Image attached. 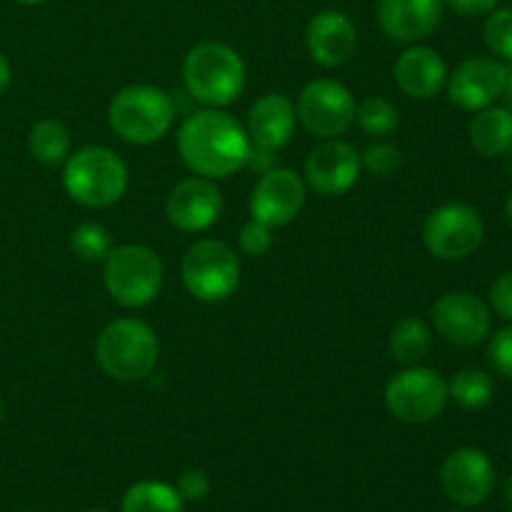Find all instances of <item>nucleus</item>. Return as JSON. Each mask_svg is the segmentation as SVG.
<instances>
[{"mask_svg":"<svg viewBox=\"0 0 512 512\" xmlns=\"http://www.w3.org/2000/svg\"><path fill=\"white\" fill-rule=\"evenodd\" d=\"M178 153L195 175L223 180L248 165L253 145L233 115L205 108L183 120L178 130Z\"/></svg>","mask_w":512,"mask_h":512,"instance_id":"nucleus-1","label":"nucleus"},{"mask_svg":"<svg viewBox=\"0 0 512 512\" xmlns=\"http://www.w3.org/2000/svg\"><path fill=\"white\" fill-rule=\"evenodd\" d=\"M160 343L155 330L138 318H118L100 330L95 360L108 378L118 383H140L155 370Z\"/></svg>","mask_w":512,"mask_h":512,"instance_id":"nucleus-2","label":"nucleus"},{"mask_svg":"<svg viewBox=\"0 0 512 512\" xmlns=\"http://www.w3.org/2000/svg\"><path fill=\"white\" fill-rule=\"evenodd\" d=\"M188 93L205 108H225L245 90V63L238 50L225 43H200L183 63Z\"/></svg>","mask_w":512,"mask_h":512,"instance_id":"nucleus-3","label":"nucleus"},{"mask_svg":"<svg viewBox=\"0 0 512 512\" xmlns=\"http://www.w3.org/2000/svg\"><path fill=\"white\" fill-rule=\"evenodd\" d=\"M63 188L85 208H110L128 190V168L110 148L88 145L65 160Z\"/></svg>","mask_w":512,"mask_h":512,"instance_id":"nucleus-4","label":"nucleus"},{"mask_svg":"<svg viewBox=\"0 0 512 512\" xmlns=\"http://www.w3.org/2000/svg\"><path fill=\"white\" fill-rule=\"evenodd\" d=\"M173 120V98L155 85H128L115 93L108 105L110 128L133 145L158 143L173 128Z\"/></svg>","mask_w":512,"mask_h":512,"instance_id":"nucleus-5","label":"nucleus"},{"mask_svg":"<svg viewBox=\"0 0 512 512\" xmlns=\"http://www.w3.org/2000/svg\"><path fill=\"white\" fill-rule=\"evenodd\" d=\"M105 290L123 308H143L163 288V260L148 245H120L105 258Z\"/></svg>","mask_w":512,"mask_h":512,"instance_id":"nucleus-6","label":"nucleus"},{"mask_svg":"<svg viewBox=\"0 0 512 512\" xmlns=\"http://www.w3.org/2000/svg\"><path fill=\"white\" fill-rule=\"evenodd\" d=\"M180 278L195 300L220 303L238 290L240 260L223 240H198L183 255Z\"/></svg>","mask_w":512,"mask_h":512,"instance_id":"nucleus-7","label":"nucleus"},{"mask_svg":"<svg viewBox=\"0 0 512 512\" xmlns=\"http://www.w3.org/2000/svg\"><path fill=\"white\" fill-rule=\"evenodd\" d=\"M448 380L433 368L410 365L385 385V408L405 425H425L448 405Z\"/></svg>","mask_w":512,"mask_h":512,"instance_id":"nucleus-8","label":"nucleus"},{"mask_svg":"<svg viewBox=\"0 0 512 512\" xmlns=\"http://www.w3.org/2000/svg\"><path fill=\"white\" fill-rule=\"evenodd\" d=\"M485 223L468 203H445L428 215L423 228L425 248L440 260H465L483 245Z\"/></svg>","mask_w":512,"mask_h":512,"instance_id":"nucleus-9","label":"nucleus"},{"mask_svg":"<svg viewBox=\"0 0 512 512\" xmlns=\"http://www.w3.org/2000/svg\"><path fill=\"white\" fill-rule=\"evenodd\" d=\"M295 115L303 123V128L315 138H338L355 123V98L338 80H310L300 90Z\"/></svg>","mask_w":512,"mask_h":512,"instance_id":"nucleus-10","label":"nucleus"},{"mask_svg":"<svg viewBox=\"0 0 512 512\" xmlns=\"http://www.w3.org/2000/svg\"><path fill=\"white\" fill-rule=\"evenodd\" d=\"M430 318H433L440 338L458 348H473V345L483 343L493 328L490 308L483 298L470 290H450V293L440 295L433 303Z\"/></svg>","mask_w":512,"mask_h":512,"instance_id":"nucleus-11","label":"nucleus"},{"mask_svg":"<svg viewBox=\"0 0 512 512\" xmlns=\"http://www.w3.org/2000/svg\"><path fill=\"white\" fill-rule=\"evenodd\" d=\"M440 485L450 503L470 510L483 505L495 490V465L483 450L458 448L440 468Z\"/></svg>","mask_w":512,"mask_h":512,"instance_id":"nucleus-12","label":"nucleus"},{"mask_svg":"<svg viewBox=\"0 0 512 512\" xmlns=\"http://www.w3.org/2000/svg\"><path fill=\"white\" fill-rule=\"evenodd\" d=\"M305 205V183L288 168H270L250 193V215L268 228L293 223Z\"/></svg>","mask_w":512,"mask_h":512,"instance_id":"nucleus-13","label":"nucleus"},{"mask_svg":"<svg viewBox=\"0 0 512 512\" xmlns=\"http://www.w3.org/2000/svg\"><path fill=\"white\" fill-rule=\"evenodd\" d=\"M223 213V195L215 180L193 175L175 185L165 200V215L183 233H203L218 223Z\"/></svg>","mask_w":512,"mask_h":512,"instance_id":"nucleus-14","label":"nucleus"},{"mask_svg":"<svg viewBox=\"0 0 512 512\" xmlns=\"http://www.w3.org/2000/svg\"><path fill=\"white\" fill-rule=\"evenodd\" d=\"M505 68L500 60L485 58H468L448 75V98L450 103L463 110H483L498 103L503 98L505 88Z\"/></svg>","mask_w":512,"mask_h":512,"instance_id":"nucleus-15","label":"nucleus"},{"mask_svg":"<svg viewBox=\"0 0 512 512\" xmlns=\"http://www.w3.org/2000/svg\"><path fill=\"white\" fill-rule=\"evenodd\" d=\"M360 170V155L355 148L345 140L328 138L320 145L310 150L308 160H305V180L310 188L320 195H343L358 183Z\"/></svg>","mask_w":512,"mask_h":512,"instance_id":"nucleus-16","label":"nucleus"},{"mask_svg":"<svg viewBox=\"0 0 512 512\" xmlns=\"http://www.w3.org/2000/svg\"><path fill=\"white\" fill-rule=\"evenodd\" d=\"M310 58L323 68H343L358 50V30L343 10L325 8L310 18L305 30Z\"/></svg>","mask_w":512,"mask_h":512,"instance_id":"nucleus-17","label":"nucleus"},{"mask_svg":"<svg viewBox=\"0 0 512 512\" xmlns=\"http://www.w3.org/2000/svg\"><path fill=\"white\" fill-rule=\"evenodd\" d=\"M443 8V0H378V23L395 43L415 45L435 33Z\"/></svg>","mask_w":512,"mask_h":512,"instance_id":"nucleus-18","label":"nucleus"},{"mask_svg":"<svg viewBox=\"0 0 512 512\" xmlns=\"http://www.w3.org/2000/svg\"><path fill=\"white\" fill-rule=\"evenodd\" d=\"M295 103L283 93H265L253 103L248 113L250 145L258 150L275 153L290 143L295 130Z\"/></svg>","mask_w":512,"mask_h":512,"instance_id":"nucleus-19","label":"nucleus"},{"mask_svg":"<svg viewBox=\"0 0 512 512\" xmlns=\"http://www.w3.org/2000/svg\"><path fill=\"white\" fill-rule=\"evenodd\" d=\"M395 83L408 98L430 100L448 83V65L438 50L428 45H410L395 60Z\"/></svg>","mask_w":512,"mask_h":512,"instance_id":"nucleus-20","label":"nucleus"},{"mask_svg":"<svg viewBox=\"0 0 512 512\" xmlns=\"http://www.w3.org/2000/svg\"><path fill=\"white\" fill-rule=\"evenodd\" d=\"M470 143L485 158H503L512 153V110L490 105L470 120Z\"/></svg>","mask_w":512,"mask_h":512,"instance_id":"nucleus-21","label":"nucleus"},{"mask_svg":"<svg viewBox=\"0 0 512 512\" xmlns=\"http://www.w3.org/2000/svg\"><path fill=\"white\" fill-rule=\"evenodd\" d=\"M433 348V333L420 318H405L393 328L388 340L390 358L403 368L420 365Z\"/></svg>","mask_w":512,"mask_h":512,"instance_id":"nucleus-22","label":"nucleus"},{"mask_svg":"<svg viewBox=\"0 0 512 512\" xmlns=\"http://www.w3.org/2000/svg\"><path fill=\"white\" fill-rule=\"evenodd\" d=\"M120 512H185V500L175 485L163 480H140L125 490Z\"/></svg>","mask_w":512,"mask_h":512,"instance_id":"nucleus-23","label":"nucleus"},{"mask_svg":"<svg viewBox=\"0 0 512 512\" xmlns=\"http://www.w3.org/2000/svg\"><path fill=\"white\" fill-rule=\"evenodd\" d=\"M28 150L38 163L60 165L70 155V130L60 120L43 118L30 128Z\"/></svg>","mask_w":512,"mask_h":512,"instance_id":"nucleus-24","label":"nucleus"},{"mask_svg":"<svg viewBox=\"0 0 512 512\" xmlns=\"http://www.w3.org/2000/svg\"><path fill=\"white\" fill-rule=\"evenodd\" d=\"M448 395L465 410H483L493 403L495 383L485 370L463 368L448 383Z\"/></svg>","mask_w":512,"mask_h":512,"instance_id":"nucleus-25","label":"nucleus"},{"mask_svg":"<svg viewBox=\"0 0 512 512\" xmlns=\"http://www.w3.org/2000/svg\"><path fill=\"white\" fill-rule=\"evenodd\" d=\"M398 108L383 95H368L360 103H355V123L368 135L383 138L398 128Z\"/></svg>","mask_w":512,"mask_h":512,"instance_id":"nucleus-26","label":"nucleus"},{"mask_svg":"<svg viewBox=\"0 0 512 512\" xmlns=\"http://www.w3.org/2000/svg\"><path fill=\"white\" fill-rule=\"evenodd\" d=\"M70 250L85 263H100L113 250V240L100 223H80L70 235Z\"/></svg>","mask_w":512,"mask_h":512,"instance_id":"nucleus-27","label":"nucleus"},{"mask_svg":"<svg viewBox=\"0 0 512 512\" xmlns=\"http://www.w3.org/2000/svg\"><path fill=\"white\" fill-rule=\"evenodd\" d=\"M483 40L498 58L512 63V5L490 10L483 25Z\"/></svg>","mask_w":512,"mask_h":512,"instance_id":"nucleus-28","label":"nucleus"},{"mask_svg":"<svg viewBox=\"0 0 512 512\" xmlns=\"http://www.w3.org/2000/svg\"><path fill=\"white\" fill-rule=\"evenodd\" d=\"M360 163L368 173L378 175V178H390L403 168V153L393 143H375L360 155Z\"/></svg>","mask_w":512,"mask_h":512,"instance_id":"nucleus-29","label":"nucleus"},{"mask_svg":"<svg viewBox=\"0 0 512 512\" xmlns=\"http://www.w3.org/2000/svg\"><path fill=\"white\" fill-rule=\"evenodd\" d=\"M238 243L245 255H250V258H260V255L268 253L270 245H273V228H268V225L260 223V220L250 218L248 223L240 228Z\"/></svg>","mask_w":512,"mask_h":512,"instance_id":"nucleus-30","label":"nucleus"},{"mask_svg":"<svg viewBox=\"0 0 512 512\" xmlns=\"http://www.w3.org/2000/svg\"><path fill=\"white\" fill-rule=\"evenodd\" d=\"M175 490H178L185 503H200L210 493V475L200 468L183 470L175 480Z\"/></svg>","mask_w":512,"mask_h":512,"instance_id":"nucleus-31","label":"nucleus"},{"mask_svg":"<svg viewBox=\"0 0 512 512\" xmlns=\"http://www.w3.org/2000/svg\"><path fill=\"white\" fill-rule=\"evenodd\" d=\"M488 353L495 370H498L500 375H505L508 380H512V325L498 330V333L493 335Z\"/></svg>","mask_w":512,"mask_h":512,"instance_id":"nucleus-32","label":"nucleus"},{"mask_svg":"<svg viewBox=\"0 0 512 512\" xmlns=\"http://www.w3.org/2000/svg\"><path fill=\"white\" fill-rule=\"evenodd\" d=\"M490 305H493V310L500 318L512 323V270L500 275L493 283V288H490Z\"/></svg>","mask_w":512,"mask_h":512,"instance_id":"nucleus-33","label":"nucleus"},{"mask_svg":"<svg viewBox=\"0 0 512 512\" xmlns=\"http://www.w3.org/2000/svg\"><path fill=\"white\" fill-rule=\"evenodd\" d=\"M443 5L465 18H475V15H488L490 10L498 8L500 0H443Z\"/></svg>","mask_w":512,"mask_h":512,"instance_id":"nucleus-34","label":"nucleus"},{"mask_svg":"<svg viewBox=\"0 0 512 512\" xmlns=\"http://www.w3.org/2000/svg\"><path fill=\"white\" fill-rule=\"evenodd\" d=\"M10 63H8V58H5L3 53H0V95L5 93V90H8V85H10Z\"/></svg>","mask_w":512,"mask_h":512,"instance_id":"nucleus-35","label":"nucleus"},{"mask_svg":"<svg viewBox=\"0 0 512 512\" xmlns=\"http://www.w3.org/2000/svg\"><path fill=\"white\" fill-rule=\"evenodd\" d=\"M503 98H505V108L512 110V63L505 73V88H503Z\"/></svg>","mask_w":512,"mask_h":512,"instance_id":"nucleus-36","label":"nucleus"},{"mask_svg":"<svg viewBox=\"0 0 512 512\" xmlns=\"http://www.w3.org/2000/svg\"><path fill=\"white\" fill-rule=\"evenodd\" d=\"M503 498H505V503H508L510 508H512V478H508V483H505V493H503Z\"/></svg>","mask_w":512,"mask_h":512,"instance_id":"nucleus-37","label":"nucleus"},{"mask_svg":"<svg viewBox=\"0 0 512 512\" xmlns=\"http://www.w3.org/2000/svg\"><path fill=\"white\" fill-rule=\"evenodd\" d=\"M505 220H508V225L512 228V193L508 195V203H505Z\"/></svg>","mask_w":512,"mask_h":512,"instance_id":"nucleus-38","label":"nucleus"},{"mask_svg":"<svg viewBox=\"0 0 512 512\" xmlns=\"http://www.w3.org/2000/svg\"><path fill=\"white\" fill-rule=\"evenodd\" d=\"M15 3H20V5H40V3H45V0H15Z\"/></svg>","mask_w":512,"mask_h":512,"instance_id":"nucleus-39","label":"nucleus"},{"mask_svg":"<svg viewBox=\"0 0 512 512\" xmlns=\"http://www.w3.org/2000/svg\"><path fill=\"white\" fill-rule=\"evenodd\" d=\"M5 418V405H3V398H0V423H3Z\"/></svg>","mask_w":512,"mask_h":512,"instance_id":"nucleus-40","label":"nucleus"},{"mask_svg":"<svg viewBox=\"0 0 512 512\" xmlns=\"http://www.w3.org/2000/svg\"><path fill=\"white\" fill-rule=\"evenodd\" d=\"M450 512H468L465 508H460V510H450Z\"/></svg>","mask_w":512,"mask_h":512,"instance_id":"nucleus-41","label":"nucleus"},{"mask_svg":"<svg viewBox=\"0 0 512 512\" xmlns=\"http://www.w3.org/2000/svg\"><path fill=\"white\" fill-rule=\"evenodd\" d=\"M85 512H108V510H85Z\"/></svg>","mask_w":512,"mask_h":512,"instance_id":"nucleus-42","label":"nucleus"}]
</instances>
